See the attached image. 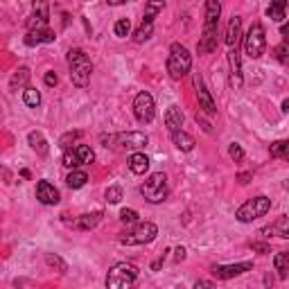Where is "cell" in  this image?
<instances>
[{
	"mask_svg": "<svg viewBox=\"0 0 289 289\" xmlns=\"http://www.w3.org/2000/svg\"><path fill=\"white\" fill-rule=\"evenodd\" d=\"M68 64H70V79L77 89L89 86L90 72H93V64H90L89 54L84 52V50H70V54H68Z\"/></svg>",
	"mask_w": 289,
	"mask_h": 289,
	"instance_id": "cell-1",
	"label": "cell"
},
{
	"mask_svg": "<svg viewBox=\"0 0 289 289\" xmlns=\"http://www.w3.org/2000/svg\"><path fill=\"white\" fill-rule=\"evenodd\" d=\"M192 68V57L181 43H172L170 47V57H167V72L172 79H181L185 77Z\"/></svg>",
	"mask_w": 289,
	"mask_h": 289,
	"instance_id": "cell-2",
	"label": "cell"
},
{
	"mask_svg": "<svg viewBox=\"0 0 289 289\" xmlns=\"http://www.w3.org/2000/svg\"><path fill=\"white\" fill-rule=\"evenodd\" d=\"M138 280V269L133 265L120 262L109 271L107 276V289H133Z\"/></svg>",
	"mask_w": 289,
	"mask_h": 289,
	"instance_id": "cell-3",
	"label": "cell"
},
{
	"mask_svg": "<svg viewBox=\"0 0 289 289\" xmlns=\"http://www.w3.org/2000/svg\"><path fill=\"white\" fill-rule=\"evenodd\" d=\"M158 235V228L152 222H142V224H136L133 230H127L120 235V244H127V246H140V244H149L156 240Z\"/></svg>",
	"mask_w": 289,
	"mask_h": 289,
	"instance_id": "cell-4",
	"label": "cell"
},
{
	"mask_svg": "<svg viewBox=\"0 0 289 289\" xmlns=\"http://www.w3.org/2000/svg\"><path fill=\"white\" fill-rule=\"evenodd\" d=\"M140 192L149 203H160V201H165L167 192H170V190H167V177L163 174V172L152 174V177L140 185Z\"/></svg>",
	"mask_w": 289,
	"mask_h": 289,
	"instance_id": "cell-5",
	"label": "cell"
},
{
	"mask_svg": "<svg viewBox=\"0 0 289 289\" xmlns=\"http://www.w3.org/2000/svg\"><path fill=\"white\" fill-rule=\"evenodd\" d=\"M271 210V199H267V197H255V199H248L246 203L235 210V217L242 222V224H248V222H253L258 217H265L267 213Z\"/></svg>",
	"mask_w": 289,
	"mask_h": 289,
	"instance_id": "cell-6",
	"label": "cell"
},
{
	"mask_svg": "<svg viewBox=\"0 0 289 289\" xmlns=\"http://www.w3.org/2000/svg\"><path fill=\"white\" fill-rule=\"evenodd\" d=\"M102 140L107 142V147L115 149H142L149 142V138L140 131H127V133H115V136H104Z\"/></svg>",
	"mask_w": 289,
	"mask_h": 289,
	"instance_id": "cell-7",
	"label": "cell"
},
{
	"mask_svg": "<svg viewBox=\"0 0 289 289\" xmlns=\"http://www.w3.org/2000/svg\"><path fill=\"white\" fill-rule=\"evenodd\" d=\"M244 50H246L248 57H253V59H260L267 50V36H265V27L260 23H253L251 25V30L248 34L244 36Z\"/></svg>",
	"mask_w": 289,
	"mask_h": 289,
	"instance_id": "cell-8",
	"label": "cell"
},
{
	"mask_svg": "<svg viewBox=\"0 0 289 289\" xmlns=\"http://www.w3.org/2000/svg\"><path fill=\"white\" fill-rule=\"evenodd\" d=\"M133 113H136V120L142 124H149L154 120L156 107H154V97L147 90H142V93L136 95V100H133Z\"/></svg>",
	"mask_w": 289,
	"mask_h": 289,
	"instance_id": "cell-9",
	"label": "cell"
},
{
	"mask_svg": "<svg viewBox=\"0 0 289 289\" xmlns=\"http://www.w3.org/2000/svg\"><path fill=\"white\" fill-rule=\"evenodd\" d=\"M195 89H197V100H199V109L203 113H208V115H215L217 113V107H215L213 97H210V93H208V89L203 86V79H201L199 75H195Z\"/></svg>",
	"mask_w": 289,
	"mask_h": 289,
	"instance_id": "cell-10",
	"label": "cell"
},
{
	"mask_svg": "<svg viewBox=\"0 0 289 289\" xmlns=\"http://www.w3.org/2000/svg\"><path fill=\"white\" fill-rule=\"evenodd\" d=\"M217 27L219 23H206L203 25V36L199 39V52H213L217 50Z\"/></svg>",
	"mask_w": 289,
	"mask_h": 289,
	"instance_id": "cell-11",
	"label": "cell"
},
{
	"mask_svg": "<svg viewBox=\"0 0 289 289\" xmlns=\"http://www.w3.org/2000/svg\"><path fill=\"white\" fill-rule=\"evenodd\" d=\"M253 269V262H240V265H224V267H215L213 273L222 280H228V278H235V276H242V273L251 271Z\"/></svg>",
	"mask_w": 289,
	"mask_h": 289,
	"instance_id": "cell-12",
	"label": "cell"
},
{
	"mask_svg": "<svg viewBox=\"0 0 289 289\" xmlns=\"http://www.w3.org/2000/svg\"><path fill=\"white\" fill-rule=\"evenodd\" d=\"M36 199L45 203V206H54V203H59V190L54 188L52 183L47 181H39L36 185Z\"/></svg>",
	"mask_w": 289,
	"mask_h": 289,
	"instance_id": "cell-13",
	"label": "cell"
},
{
	"mask_svg": "<svg viewBox=\"0 0 289 289\" xmlns=\"http://www.w3.org/2000/svg\"><path fill=\"white\" fill-rule=\"evenodd\" d=\"M27 30L36 32V30H47V5H36L34 14L27 21Z\"/></svg>",
	"mask_w": 289,
	"mask_h": 289,
	"instance_id": "cell-14",
	"label": "cell"
},
{
	"mask_svg": "<svg viewBox=\"0 0 289 289\" xmlns=\"http://www.w3.org/2000/svg\"><path fill=\"white\" fill-rule=\"evenodd\" d=\"M240 36H242V18L233 16L228 23V30H226V45L233 50V47L240 45Z\"/></svg>",
	"mask_w": 289,
	"mask_h": 289,
	"instance_id": "cell-15",
	"label": "cell"
},
{
	"mask_svg": "<svg viewBox=\"0 0 289 289\" xmlns=\"http://www.w3.org/2000/svg\"><path fill=\"white\" fill-rule=\"evenodd\" d=\"M183 113H181V109L177 107V104H172L170 109H167V113H165V127L170 129V133H177V131H181V127H183Z\"/></svg>",
	"mask_w": 289,
	"mask_h": 289,
	"instance_id": "cell-16",
	"label": "cell"
},
{
	"mask_svg": "<svg viewBox=\"0 0 289 289\" xmlns=\"http://www.w3.org/2000/svg\"><path fill=\"white\" fill-rule=\"evenodd\" d=\"M262 235H278V237H283V240H289V217H280L271 226H265Z\"/></svg>",
	"mask_w": 289,
	"mask_h": 289,
	"instance_id": "cell-17",
	"label": "cell"
},
{
	"mask_svg": "<svg viewBox=\"0 0 289 289\" xmlns=\"http://www.w3.org/2000/svg\"><path fill=\"white\" fill-rule=\"evenodd\" d=\"M228 61H230V84L240 89L242 86V72H240V52H237V47H233L228 52Z\"/></svg>",
	"mask_w": 289,
	"mask_h": 289,
	"instance_id": "cell-18",
	"label": "cell"
},
{
	"mask_svg": "<svg viewBox=\"0 0 289 289\" xmlns=\"http://www.w3.org/2000/svg\"><path fill=\"white\" fill-rule=\"evenodd\" d=\"M129 170L133 172V174H138V177H142L145 172L149 170V158L145 156V154L136 152L129 156Z\"/></svg>",
	"mask_w": 289,
	"mask_h": 289,
	"instance_id": "cell-19",
	"label": "cell"
},
{
	"mask_svg": "<svg viewBox=\"0 0 289 289\" xmlns=\"http://www.w3.org/2000/svg\"><path fill=\"white\" fill-rule=\"evenodd\" d=\"M57 36H54V32L50 30H36V32H27V36H25V43L27 45H39V43H52Z\"/></svg>",
	"mask_w": 289,
	"mask_h": 289,
	"instance_id": "cell-20",
	"label": "cell"
},
{
	"mask_svg": "<svg viewBox=\"0 0 289 289\" xmlns=\"http://www.w3.org/2000/svg\"><path fill=\"white\" fill-rule=\"evenodd\" d=\"M172 140H174V145H177L181 152H192L195 149V138L190 136V133H185V131H177V133H172Z\"/></svg>",
	"mask_w": 289,
	"mask_h": 289,
	"instance_id": "cell-21",
	"label": "cell"
},
{
	"mask_svg": "<svg viewBox=\"0 0 289 289\" xmlns=\"http://www.w3.org/2000/svg\"><path fill=\"white\" fill-rule=\"evenodd\" d=\"M100 219H102V213L82 215V217L75 222V228H77V230H90V228H95V226L100 224Z\"/></svg>",
	"mask_w": 289,
	"mask_h": 289,
	"instance_id": "cell-22",
	"label": "cell"
},
{
	"mask_svg": "<svg viewBox=\"0 0 289 289\" xmlns=\"http://www.w3.org/2000/svg\"><path fill=\"white\" fill-rule=\"evenodd\" d=\"M27 140H30L32 149H34L39 156H45V154H47V140L43 138V133H39V131H32L30 136H27Z\"/></svg>",
	"mask_w": 289,
	"mask_h": 289,
	"instance_id": "cell-23",
	"label": "cell"
},
{
	"mask_svg": "<svg viewBox=\"0 0 289 289\" xmlns=\"http://www.w3.org/2000/svg\"><path fill=\"white\" fill-rule=\"evenodd\" d=\"M285 9H287V2L285 0H276V2H271V5L267 7V16L271 18V21H276V23H280L285 18Z\"/></svg>",
	"mask_w": 289,
	"mask_h": 289,
	"instance_id": "cell-24",
	"label": "cell"
},
{
	"mask_svg": "<svg viewBox=\"0 0 289 289\" xmlns=\"http://www.w3.org/2000/svg\"><path fill=\"white\" fill-rule=\"evenodd\" d=\"M86 181H89V174H86V172H82V170L70 172V174H68V178H66L68 188H72V190L84 188V185H86Z\"/></svg>",
	"mask_w": 289,
	"mask_h": 289,
	"instance_id": "cell-25",
	"label": "cell"
},
{
	"mask_svg": "<svg viewBox=\"0 0 289 289\" xmlns=\"http://www.w3.org/2000/svg\"><path fill=\"white\" fill-rule=\"evenodd\" d=\"M27 82H30V70H27V68H18V70L14 72L9 86H12V89H23V86H25V89H30Z\"/></svg>",
	"mask_w": 289,
	"mask_h": 289,
	"instance_id": "cell-26",
	"label": "cell"
},
{
	"mask_svg": "<svg viewBox=\"0 0 289 289\" xmlns=\"http://www.w3.org/2000/svg\"><path fill=\"white\" fill-rule=\"evenodd\" d=\"M152 32H154V21H142L140 27H138L136 34H133V41H136V43H145L149 36H152Z\"/></svg>",
	"mask_w": 289,
	"mask_h": 289,
	"instance_id": "cell-27",
	"label": "cell"
},
{
	"mask_svg": "<svg viewBox=\"0 0 289 289\" xmlns=\"http://www.w3.org/2000/svg\"><path fill=\"white\" fill-rule=\"evenodd\" d=\"M219 14H222L219 0H208L206 2V23H219Z\"/></svg>",
	"mask_w": 289,
	"mask_h": 289,
	"instance_id": "cell-28",
	"label": "cell"
},
{
	"mask_svg": "<svg viewBox=\"0 0 289 289\" xmlns=\"http://www.w3.org/2000/svg\"><path fill=\"white\" fill-rule=\"evenodd\" d=\"M273 267L280 271V278H287V271H289V251H283L273 258Z\"/></svg>",
	"mask_w": 289,
	"mask_h": 289,
	"instance_id": "cell-29",
	"label": "cell"
},
{
	"mask_svg": "<svg viewBox=\"0 0 289 289\" xmlns=\"http://www.w3.org/2000/svg\"><path fill=\"white\" fill-rule=\"evenodd\" d=\"M269 152H271V156H276V158H287L289 160V140L273 142L271 147H269Z\"/></svg>",
	"mask_w": 289,
	"mask_h": 289,
	"instance_id": "cell-30",
	"label": "cell"
},
{
	"mask_svg": "<svg viewBox=\"0 0 289 289\" xmlns=\"http://www.w3.org/2000/svg\"><path fill=\"white\" fill-rule=\"evenodd\" d=\"M75 152H77V156H79V163H82V165H90L95 160V154L89 145H77Z\"/></svg>",
	"mask_w": 289,
	"mask_h": 289,
	"instance_id": "cell-31",
	"label": "cell"
},
{
	"mask_svg": "<svg viewBox=\"0 0 289 289\" xmlns=\"http://www.w3.org/2000/svg\"><path fill=\"white\" fill-rule=\"evenodd\" d=\"M23 100L27 107H39L41 104V95H39V90L36 89H25L23 90Z\"/></svg>",
	"mask_w": 289,
	"mask_h": 289,
	"instance_id": "cell-32",
	"label": "cell"
},
{
	"mask_svg": "<svg viewBox=\"0 0 289 289\" xmlns=\"http://www.w3.org/2000/svg\"><path fill=\"white\" fill-rule=\"evenodd\" d=\"M45 265H47V267H54V269H59L61 273H64V271H68V265H66V262L59 258V255L45 253Z\"/></svg>",
	"mask_w": 289,
	"mask_h": 289,
	"instance_id": "cell-33",
	"label": "cell"
},
{
	"mask_svg": "<svg viewBox=\"0 0 289 289\" xmlns=\"http://www.w3.org/2000/svg\"><path fill=\"white\" fill-rule=\"evenodd\" d=\"M163 7H165V2H147V7H145V21H154V16L158 12H163Z\"/></svg>",
	"mask_w": 289,
	"mask_h": 289,
	"instance_id": "cell-34",
	"label": "cell"
},
{
	"mask_svg": "<svg viewBox=\"0 0 289 289\" xmlns=\"http://www.w3.org/2000/svg\"><path fill=\"white\" fill-rule=\"evenodd\" d=\"M64 165H66V167H72V170L82 165V163H79V156H77L75 149H68V152H64Z\"/></svg>",
	"mask_w": 289,
	"mask_h": 289,
	"instance_id": "cell-35",
	"label": "cell"
},
{
	"mask_svg": "<svg viewBox=\"0 0 289 289\" xmlns=\"http://www.w3.org/2000/svg\"><path fill=\"white\" fill-rule=\"evenodd\" d=\"M129 32H131V23H129V18H120L118 23H115V34L118 36H129Z\"/></svg>",
	"mask_w": 289,
	"mask_h": 289,
	"instance_id": "cell-36",
	"label": "cell"
},
{
	"mask_svg": "<svg viewBox=\"0 0 289 289\" xmlns=\"http://www.w3.org/2000/svg\"><path fill=\"white\" fill-rule=\"evenodd\" d=\"M107 201L109 203H120V201H122V188L111 185V188L107 190Z\"/></svg>",
	"mask_w": 289,
	"mask_h": 289,
	"instance_id": "cell-37",
	"label": "cell"
},
{
	"mask_svg": "<svg viewBox=\"0 0 289 289\" xmlns=\"http://www.w3.org/2000/svg\"><path fill=\"white\" fill-rule=\"evenodd\" d=\"M120 219H122L124 224H136V222H138V213H136V210H131V208H124L122 213H120Z\"/></svg>",
	"mask_w": 289,
	"mask_h": 289,
	"instance_id": "cell-38",
	"label": "cell"
},
{
	"mask_svg": "<svg viewBox=\"0 0 289 289\" xmlns=\"http://www.w3.org/2000/svg\"><path fill=\"white\" fill-rule=\"evenodd\" d=\"M79 136H82V133H79V131H70V133H66V136L61 138V140H59V145H61V147L66 149V152H68V149H70V142H75V140H77V138H79Z\"/></svg>",
	"mask_w": 289,
	"mask_h": 289,
	"instance_id": "cell-39",
	"label": "cell"
},
{
	"mask_svg": "<svg viewBox=\"0 0 289 289\" xmlns=\"http://www.w3.org/2000/svg\"><path fill=\"white\" fill-rule=\"evenodd\" d=\"M228 154H230V158L235 160V163H237V160H242V158H244V149L240 147V145H237V142H233V145H230Z\"/></svg>",
	"mask_w": 289,
	"mask_h": 289,
	"instance_id": "cell-40",
	"label": "cell"
},
{
	"mask_svg": "<svg viewBox=\"0 0 289 289\" xmlns=\"http://www.w3.org/2000/svg\"><path fill=\"white\" fill-rule=\"evenodd\" d=\"M251 248H253V251H258V253H271V246H269V244H265V242H253V244H251Z\"/></svg>",
	"mask_w": 289,
	"mask_h": 289,
	"instance_id": "cell-41",
	"label": "cell"
},
{
	"mask_svg": "<svg viewBox=\"0 0 289 289\" xmlns=\"http://www.w3.org/2000/svg\"><path fill=\"white\" fill-rule=\"evenodd\" d=\"M57 82H59L57 72H45V84L47 86H57Z\"/></svg>",
	"mask_w": 289,
	"mask_h": 289,
	"instance_id": "cell-42",
	"label": "cell"
},
{
	"mask_svg": "<svg viewBox=\"0 0 289 289\" xmlns=\"http://www.w3.org/2000/svg\"><path fill=\"white\" fill-rule=\"evenodd\" d=\"M195 289H217V287H215L210 280H199V283L195 285Z\"/></svg>",
	"mask_w": 289,
	"mask_h": 289,
	"instance_id": "cell-43",
	"label": "cell"
},
{
	"mask_svg": "<svg viewBox=\"0 0 289 289\" xmlns=\"http://www.w3.org/2000/svg\"><path fill=\"white\" fill-rule=\"evenodd\" d=\"M165 253H167V251H163V253L158 255V260H156V262L152 265V269H154V271H158V269H160V265H163V260H165Z\"/></svg>",
	"mask_w": 289,
	"mask_h": 289,
	"instance_id": "cell-44",
	"label": "cell"
},
{
	"mask_svg": "<svg viewBox=\"0 0 289 289\" xmlns=\"http://www.w3.org/2000/svg\"><path fill=\"white\" fill-rule=\"evenodd\" d=\"M174 258H177V262L185 260V248H183V246H178V248H177V255H174Z\"/></svg>",
	"mask_w": 289,
	"mask_h": 289,
	"instance_id": "cell-45",
	"label": "cell"
},
{
	"mask_svg": "<svg viewBox=\"0 0 289 289\" xmlns=\"http://www.w3.org/2000/svg\"><path fill=\"white\" fill-rule=\"evenodd\" d=\"M280 34H283L285 39H289V23H285L283 27H280Z\"/></svg>",
	"mask_w": 289,
	"mask_h": 289,
	"instance_id": "cell-46",
	"label": "cell"
},
{
	"mask_svg": "<svg viewBox=\"0 0 289 289\" xmlns=\"http://www.w3.org/2000/svg\"><path fill=\"white\" fill-rule=\"evenodd\" d=\"M248 178H251L248 174H240V183H248Z\"/></svg>",
	"mask_w": 289,
	"mask_h": 289,
	"instance_id": "cell-47",
	"label": "cell"
},
{
	"mask_svg": "<svg viewBox=\"0 0 289 289\" xmlns=\"http://www.w3.org/2000/svg\"><path fill=\"white\" fill-rule=\"evenodd\" d=\"M283 111H285V113H289V100H285V102H283Z\"/></svg>",
	"mask_w": 289,
	"mask_h": 289,
	"instance_id": "cell-48",
	"label": "cell"
},
{
	"mask_svg": "<svg viewBox=\"0 0 289 289\" xmlns=\"http://www.w3.org/2000/svg\"><path fill=\"white\" fill-rule=\"evenodd\" d=\"M285 188H287V190H289V181H285Z\"/></svg>",
	"mask_w": 289,
	"mask_h": 289,
	"instance_id": "cell-49",
	"label": "cell"
}]
</instances>
